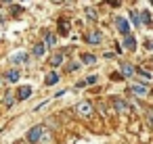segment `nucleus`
<instances>
[{
    "label": "nucleus",
    "mask_w": 153,
    "mask_h": 144,
    "mask_svg": "<svg viewBox=\"0 0 153 144\" xmlns=\"http://www.w3.org/2000/svg\"><path fill=\"white\" fill-rule=\"evenodd\" d=\"M130 92H132L134 96H145V94H147V86H143V84H134V86L130 88Z\"/></svg>",
    "instance_id": "423d86ee"
},
{
    "label": "nucleus",
    "mask_w": 153,
    "mask_h": 144,
    "mask_svg": "<svg viewBox=\"0 0 153 144\" xmlns=\"http://www.w3.org/2000/svg\"><path fill=\"white\" fill-rule=\"evenodd\" d=\"M82 63H86V65H94V63H97V57H94V54H82Z\"/></svg>",
    "instance_id": "9b49d317"
},
{
    "label": "nucleus",
    "mask_w": 153,
    "mask_h": 144,
    "mask_svg": "<svg viewBox=\"0 0 153 144\" xmlns=\"http://www.w3.org/2000/svg\"><path fill=\"white\" fill-rule=\"evenodd\" d=\"M86 15H88L90 19H97V13H94V9H86Z\"/></svg>",
    "instance_id": "aec40b11"
},
{
    "label": "nucleus",
    "mask_w": 153,
    "mask_h": 144,
    "mask_svg": "<svg viewBox=\"0 0 153 144\" xmlns=\"http://www.w3.org/2000/svg\"><path fill=\"white\" fill-rule=\"evenodd\" d=\"M44 48H46L44 44H36V46H34V54H36V57H40V54H44Z\"/></svg>",
    "instance_id": "ddd939ff"
},
{
    "label": "nucleus",
    "mask_w": 153,
    "mask_h": 144,
    "mask_svg": "<svg viewBox=\"0 0 153 144\" xmlns=\"http://www.w3.org/2000/svg\"><path fill=\"white\" fill-rule=\"evenodd\" d=\"M115 27H117V32H122L124 36H128V32H130L128 21H126V19H122V17H117V19H115Z\"/></svg>",
    "instance_id": "7ed1b4c3"
},
{
    "label": "nucleus",
    "mask_w": 153,
    "mask_h": 144,
    "mask_svg": "<svg viewBox=\"0 0 153 144\" xmlns=\"http://www.w3.org/2000/svg\"><path fill=\"white\" fill-rule=\"evenodd\" d=\"M19 79V71H11L9 73V82H17Z\"/></svg>",
    "instance_id": "a211bd4d"
},
{
    "label": "nucleus",
    "mask_w": 153,
    "mask_h": 144,
    "mask_svg": "<svg viewBox=\"0 0 153 144\" xmlns=\"http://www.w3.org/2000/svg\"><path fill=\"white\" fill-rule=\"evenodd\" d=\"M30 96H32V88H30V86H21L19 92H17V98H19V100H25V98H30Z\"/></svg>",
    "instance_id": "0eeeda50"
},
{
    "label": "nucleus",
    "mask_w": 153,
    "mask_h": 144,
    "mask_svg": "<svg viewBox=\"0 0 153 144\" xmlns=\"http://www.w3.org/2000/svg\"><path fill=\"white\" fill-rule=\"evenodd\" d=\"M122 73H124V77H132V75L136 73V69H134L130 63H122Z\"/></svg>",
    "instance_id": "6e6552de"
},
{
    "label": "nucleus",
    "mask_w": 153,
    "mask_h": 144,
    "mask_svg": "<svg viewBox=\"0 0 153 144\" xmlns=\"http://www.w3.org/2000/svg\"><path fill=\"white\" fill-rule=\"evenodd\" d=\"M42 132H44L42 125H34V127L27 132V142H30V144H36V142L42 138Z\"/></svg>",
    "instance_id": "f257e3e1"
},
{
    "label": "nucleus",
    "mask_w": 153,
    "mask_h": 144,
    "mask_svg": "<svg viewBox=\"0 0 153 144\" xmlns=\"http://www.w3.org/2000/svg\"><path fill=\"white\" fill-rule=\"evenodd\" d=\"M105 2H107V4H111V7H115V4H117V0H105Z\"/></svg>",
    "instance_id": "b1692460"
},
{
    "label": "nucleus",
    "mask_w": 153,
    "mask_h": 144,
    "mask_svg": "<svg viewBox=\"0 0 153 144\" xmlns=\"http://www.w3.org/2000/svg\"><path fill=\"white\" fill-rule=\"evenodd\" d=\"M138 73H140V75H143V77H145V79H149V77H151V75H149V73H147V71H143V69H138Z\"/></svg>",
    "instance_id": "5701e85b"
},
{
    "label": "nucleus",
    "mask_w": 153,
    "mask_h": 144,
    "mask_svg": "<svg viewBox=\"0 0 153 144\" xmlns=\"http://www.w3.org/2000/svg\"><path fill=\"white\" fill-rule=\"evenodd\" d=\"M113 104H115V109H117L120 113H130V107H128L126 100H122V98H113Z\"/></svg>",
    "instance_id": "20e7f679"
},
{
    "label": "nucleus",
    "mask_w": 153,
    "mask_h": 144,
    "mask_svg": "<svg viewBox=\"0 0 153 144\" xmlns=\"http://www.w3.org/2000/svg\"><path fill=\"white\" fill-rule=\"evenodd\" d=\"M147 123L153 127V109H147Z\"/></svg>",
    "instance_id": "dca6fc26"
},
{
    "label": "nucleus",
    "mask_w": 153,
    "mask_h": 144,
    "mask_svg": "<svg viewBox=\"0 0 153 144\" xmlns=\"http://www.w3.org/2000/svg\"><path fill=\"white\" fill-rule=\"evenodd\" d=\"M17 144H21V142H17Z\"/></svg>",
    "instance_id": "bb28decb"
},
{
    "label": "nucleus",
    "mask_w": 153,
    "mask_h": 144,
    "mask_svg": "<svg viewBox=\"0 0 153 144\" xmlns=\"http://www.w3.org/2000/svg\"><path fill=\"white\" fill-rule=\"evenodd\" d=\"M140 21L143 23H151V17H149V13L145 11V13H140Z\"/></svg>",
    "instance_id": "f3484780"
},
{
    "label": "nucleus",
    "mask_w": 153,
    "mask_h": 144,
    "mask_svg": "<svg viewBox=\"0 0 153 144\" xmlns=\"http://www.w3.org/2000/svg\"><path fill=\"white\" fill-rule=\"evenodd\" d=\"M76 111H78V115H82V117H90V115L94 113V109H92L90 102H80V104L76 107Z\"/></svg>",
    "instance_id": "f03ea898"
},
{
    "label": "nucleus",
    "mask_w": 153,
    "mask_h": 144,
    "mask_svg": "<svg viewBox=\"0 0 153 144\" xmlns=\"http://www.w3.org/2000/svg\"><path fill=\"white\" fill-rule=\"evenodd\" d=\"M124 46H126L128 50H134V48H136V40H134L132 36H126V38H124Z\"/></svg>",
    "instance_id": "1a4fd4ad"
},
{
    "label": "nucleus",
    "mask_w": 153,
    "mask_h": 144,
    "mask_svg": "<svg viewBox=\"0 0 153 144\" xmlns=\"http://www.w3.org/2000/svg\"><path fill=\"white\" fill-rule=\"evenodd\" d=\"M46 44H48V46H53V44H55V38H53V36H51V34H48V36H46Z\"/></svg>",
    "instance_id": "412c9836"
},
{
    "label": "nucleus",
    "mask_w": 153,
    "mask_h": 144,
    "mask_svg": "<svg viewBox=\"0 0 153 144\" xmlns=\"http://www.w3.org/2000/svg\"><path fill=\"white\" fill-rule=\"evenodd\" d=\"M11 61H13V63H25V61H27V54H25V52H15V54L11 57Z\"/></svg>",
    "instance_id": "9d476101"
},
{
    "label": "nucleus",
    "mask_w": 153,
    "mask_h": 144,
    "mask_svg": "<svg viewBox=\"0 0 153 144\" xmlns=\"http://www.w3.org/2000/svg\"><path fill=\"white\" fill-rule=\"evenodd\" d=\"M4 104L11 107V104H13V96H7V98H4Z\"/></svg>",
    "instance_id": "4be33fe9"
},
{
    "label": "nucleus",
    "mask_w": 153,
    "mask_h": 144,
    "mask_svg": "<svg viewBox=\"0 0 153 144\" xmlns=\"http://www.w3.org/2000/svg\"><path fill=\"white\" fill-rule=\"evenodd\" d=\"M130 19H132V23H134V25H138V23H140V15H138V13H130Z\"/></svg>",
    "instance_id": "2eb2a0df"
},
{
    "label": "nucleus",
    "mask_w": 153,
    "mask_h": 144,
    "mask_svg": "<svg viewBox=\"0 0 153 144\" xmlns=\"http://www.w3.org/2000/svg\"><path fill=\"white\" fill-rule=\"evenodd\" d=\"M57 82H59V75H57V73H48V75H46V84H48V86H53V84H57Z\"/></svg>",
    "instance_id": "f8f14e48"
},
{
    "label": "nucleus",
    "mask_w": 153,
    "mask_h": 144,
    "mask_svg": "<svg viewBox=\"0 0 153 144\" xmlns=\"http://www.w3.org/2000/svg\"><path fill=\"white\" fill-rule=\"evenodd\" d=\"M151 4H153V0H151Z\"/></svg>",
    "instance_id": "a878e982"
},
{
    "label": "nucleus",
    "mask_w": 153,
    "mask_h": 144,
    "mask_svg": "<svg viewBox=\"0 0 153 144\" xmlns=\"http://www.w3.org/2000/svg\"><path fill=\"white\" fill-rule=\"evenodd\" d=\"M2 2H11V0H2Z\"/></svg>",
    "instance_id": "393cba45"
},
{
    "label": "nucleus",
    "mask_w": 153,
    "mask_h": 144,
    "mask_svg": "<svg viewBox=\"0 0 153 144\" xmlns=\"http://www.w3.org/2000/svg\"><path fill=\"white\" fill-rule=\"evenodd\" d=\"M59 32H61V34H67V21H65V19L59 21Z\"/></svg>",
    "instance_id": "4468645a"
},
{
    "label": "nucleus",
    "mask_w": 153,
    "mask_h": 144,
    "mask_svg": "<svg viewBox=\"0 0 153 144\" xmlns=\"http://www.w3.org/2000/svg\"><path fill=\"white\" fill-rule=\"evenodd\" d=\"M86 42L88 44H99L101 42V32H88L86 34Z\"/></svg>",
    "instance_id": "39448f33"
},
{
    "label": "nucleus",
    "mask_w": 153,
    "mask_h": 144,
    "mask_svg": "<svg viewBox=\"0 0 153 144\" xmlns=\"http://www.w3.org/2000/svg\"><path fill=\"white\" fill-rule=\"evenodd\" d=\"M61 61H63V57H59V54H57V57H53V59H51V63H53V65H55V67H57V65H61Z\"/></svg>",
    "instance_id": "6ab92c4d"
}]
</instances>
